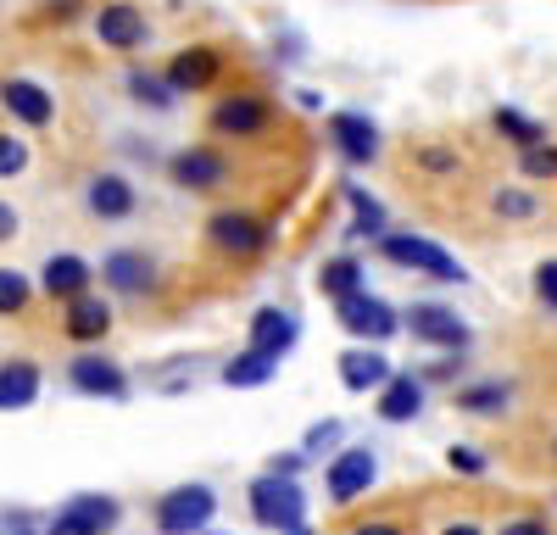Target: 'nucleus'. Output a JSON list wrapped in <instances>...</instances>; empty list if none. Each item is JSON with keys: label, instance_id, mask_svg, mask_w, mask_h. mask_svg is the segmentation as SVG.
Returning a JSON list of instances; mask_svg holds the SVG:
<instances>
[{"label": "nucleus", "instance_id": "1", "mask_svg": "<svg viewBox=\"0 0 557 535\" xmlns=\"http://www.w3.org/2000/svg\"><path fill=\"white\" fill-rule=\"evenodd\" d=\"M374 251H380L391 268H401V274H424V279H435V285H469V268H462L441 240H430V235L396 229V235H380Z\"/></svg>", "mask_w": 557, "mask_h": 535}, {"label": "nucleus", "instance_id": "2", "mask_svg": "<svg viewBox=\"0 0 557 535\" xmlns=\"http://www.w3.org/2000/svg\"><path fill=\"white\" fill-rule=\"evenodd\" d=\"M207 246L218 257H235V262H257L273 251V223L251 207H218L207 217Z\"/></svg>", "mask_w": 557, "mask_h": 535}, {"label": "nucleus", "instance_id": "3", "mask_svg": "<svg viewBox=\"0 0 557 535\" xmlns=\"http://www.w3.org/2000/svg\"><path fill=\"white\" fill-rule=\"evenodd\" d=\"M212 519H218V490H212L207 480L168 485L162 497L151 502V524H157V535H207Z\"/></svg>", "mask_w": 557, "mask_h": 535}, {"label": "nucleus", "instance_id": "4", "mask_svg": "<svg viewBox=\"0 0 557 535\" xmlns=\"http://www.w3.org/2000/svg\"><path fill=\"white\" fill-rule=\"evenodd\" d=\"M401 329L418 340V346H430V351H441V357H462L474 346V329H469V319L451 307V301H412L407 312H401Z\"/></svg>", "mask_w": 557, "mask_h": 535}, {"label": "nucleus", "instance_id": "5", "mask_svg": "<svg viewBox=\"0 0 557 535\" xmlns=\"http://www.w3.org/2000/svg\"><path fill=\"white\" fill-rule=\"evenodd\" d=\"M246 508L262 530L285 535V530H301L307 524V490L301 480H278V474H257L246 485Z\"/></svg>", "mask_w": 557, "mask_h": 535}, {"label": "nucleus", "instance_id": "6", "mask_svg": "<svg viewBox=\"0 0 557 535\" xmlns=\"http://www.w3.org/2000/svg\"><path fill=\"white\" fill-rule=\"evenodd\" d=\"M101 285L107 296H123V301H151L162 290V262L146 246H117L101 257Z\"/></svg>", "mask_w": 557, "mask_h": 535}, {"label": "nucleus", "instance_id": "7", "mask_svg": "<svg viewBox=\"0 0 557 535\" xmlns=\"http://www.w3.org/2000/svg\"><path fill=\"white\" fill-rule=\"evenodd\" d=\"M335 319H341V329H346L357 346H391V340L401 335L396 301H385V296H374V290H357V296L335 301Z\"/></svg>", "mask_w": 557, "mask_h": 535}, {"label": "nucleus", "instance_id": "8", "mask_svg": "<svg viewBox=\"0 0 557 535\" xmlns=\"http://www.w3.org/2000/svg\"><path fill=\"white\" fill-rule=\"evenodd\" d=\"M374 480H380V458L368 452V446H341V452L323 463V497H330V508H351L374 490Z\"/></svg>", "mask_w": 557, "mask_h": 535}, {"label": "nucleus", "instance_id": "9", "mask_svg": "<svg viewBox=\"0 0 557 535\" xmlns=\"http://www.w3.org/2000/svg\"><path fill=\"white\" fill-rule=\"evenodd\" d=\"M117 524H123V502L112 490H78V497H67L57 508L45 535H112Z\"/></svg>", "mask_w": 557, "mask_h": 535}, {"label": "nucleus", "instance_id": "10", "mask_svg": "<svg viewBox=\"0 0 557 535\" xmlns=\"http://www.w3.org/2000/svg\"><path fill=\"white\" fill-rule=\"evenodd\" d=\"M212 134L218 140H262V134L273 128V101L268 96H251V89H240V96H223L212 107Z\"/></svg>", "mask_w": 557, "mask_h": 535}, {"label": "nucleus", "instance_id": "11", "mask_svg": "<svg viewBox=\"0 0 557 535\" xmlns=\"http://www.w3.org/2000/svg\"><path fill=\"white\" fill-rule=\"evenodd\" d=\"M67 385L89 401H128V369L107 351H78L67 363Z\"/></svg>", "mask_w": 557, "mask_h": 535}, {"label": "nucleus", "instance_id": "12", "mask_svg": "<svg viewBox=\"0 0 557 535\" xmlns=\"http://www.w3.org/2000/svg\"><path fill=\"white\" fill-rule=\"evenodd\" d=\"M168 178L190 196H212V190L228 185V157L218 146H184V151L168 157Z\"/></svg>", "mask_w": 557, "mask_h": 535}, {"label": "nucleus", "instance_id": "13", "mask_svg": "<svg viewBox=\"0 0 557 535\" xmlns=\"http://www.w3.org/2000/svg\"><path fill=\"white\" fill-rule=\"evenodd\" d=\"M330 146L341 151L346 167H374L380 162V123L368 112H330Z\"/></svg>", "mask_w": 557, "mask_h": 535}, {"label": "nucleus", "instance_id": "14", "mask_svg": "<svg viewBox=\"0 0 557 535\" xmlns=\"http://www.w3.org/2000/svg\"><path fill=\"white\" fill-rule=\"evenodd\" d=\"M296 340H301L296 312H285V307H257V312H251V324H246V351L268 357V363H285Z\"/></svg>", "mask_w": 557, "mask_h": 535}, {"label": "nucleus", "instance_id": "15", "mask_svg": "<svg viewBox=\"0 0 557 535\" xmlns=\"http://www.w3.org/2000/svg\"><path fill=\"white\" fill-rule=\"evenodd\" d=\"M112 324H117V307L107 296H96V290L62 307V335L73 346H84V351H101V340L112 335Z\"/></svg>", "mask_w": 557, "mask_h": 535}, {"label": "nucleus", "instance_id": "16", "mask_svg": "<svg viewBox=\"0 0 557 535\" xmlns=\"http://www.w3.org/2000/svg\"><path fill=\"white\" fill-rule=\"evenodd\" d=\"M39 290H45V301L67 307V301L96 290V268H89V257H78V251H51L45 268H39Z\"/></svg>", "mask_w": 557, "mask_h": 535}, {"label": "nucleus", "instance_id": "17", "mask_svg": "<svg viewBox=\"0 0 557 535\" xmlns=\"http://www.w3.org/2000/svg\"><path fill=\"white\" fill-rule=\"evenodd\" d=\"M89 28H96V39L107 45V51H139V45L151 39V23H146V12H139V7H128V0H107V7H96Z\"/></svg>", "mask_w": 557, "mask_h": 535}, {"label": "nucleus", "instance_id": "18", "mask_svg": "<svg viewBox=\"0 0 557 535\" xmlns=\"http://www.w3.org/2000/svg\"><path fill=\"white\" fill-rule=\"evenodd\" d=\"M84 212L96 217V223H123V217L139 212V190L128 185L123 173H96L84 185Z\"/></svg>", "mask_w": 557, "mask_h": 535}, {"label": "nucleus", "instance_id": "19", "mask_svg": "<svg viewBox=\"0 0 557 535\" xmlns=\"http://www.w3.org/2000/svg\"><path fill=\"white\" fill-rule=\"evenodd\" d=\"M335 374H341V385H346L351 396H380L396 369H391V357H385L380 346H346L341 363H335Z\"/></svg>", "mask_w": 557, "mask_h": 535}, {"label": "nucleus", "instance_id": "20", "mask_svg": "<svg viewBox=\"0 0 557 535\" xmlns=\"http://www.w3.org/2000/svg\"><path fill=\"white\" fill-rule=\"evenodd\" d=\"M0 107H7L12 123H23V128H51L57 123V96L45 84H34V78H7L0 84Z\"/></svg>", "mask_w": 557, "mask_h": 535}, {"label": "nucleus", "instance_id": "21", "mask_svg": "<svg viewBox=\"0 0 557 535\" xmlns=\"http://www.w3.org/2000/svg\"><path fill=\"white\" fill-rule=\"evenodd\" d=\"M173 84V96H201V89H212L223 78V57L212 51V45H190V51H178L162 73Z\"/></svg>", "mask_w": 557, "mask_h": 535}, {"label": "nucleus", "instance_id": "22", "mask_svg": "<svg viewBox=\"0 0 557 535\" xmlns=\"http://www.w3.org/2000/svg\"><path fill=\"white\" fill-rule=\"evenodd\" d=\"M424 401H430V385L418 380L412 369L407 374H391L385 390L374 396V419L380 424H412L418 413H424Z\"/></svg>", "mask_w": 557, "mask_h": 535}, {"label": "nucleus", "instance_id": "23", "mask_svg": "<svg viewBox=\"0 0 557 535\" xmlns=\"http://www.w3.org/2000/svg\"><path fill=\"white\" fill-rule=\"evenodd\" d=\"M513 396H519L513 380H462L451 390V408L469 413V419H502L507 408H513Z\"/></svg>", "mask_w": 557, "mask_h": 535}, {"label": "nucleus", "instance_id": "24", "mask_svg": "<svg viewBox=\"0 0 557 535\" xmlns=\"http://www.w3.org/2000/svg\"><path fill=\"white\" fill-rule=\"evenodd\" d=\"M39 390H45V374H39L34 357H7V363H0V413L34 408Z\"/></svg>", "mask_w": 557, "mask_h": 535}, {"label": "nucleus", "instance_id": "25", "mask_svg": "<svg viewBox=\"0 0 557 535\" xmlns=\"http://www.w3.org/2000/svg\"><path fill=\"white\" fill-rule=\"evenodd\" d=\"M318 290H323V301H346V296L368 290V268H362V257H351V251L323 257V268H318Z\"/></svg>", "mask_w": 557, "mask_h": 535}, {"label": "nucleus", "instance_id": "26", "mask_svg": "<svg viewBox=\"0 0 557 535\" xmlns=\"http://www.w3.org/2000/svg\"><path fill=\"white\" fill-rule=\"evenodd\" d=\"M273 374H278V363H268V357H257V351L240 346V351L218 369V385H223V390H262Z\"/></svg>", "mask_w": 557, "mask_h": 535}, {"label": "nucleus", "instance_id": "27", "mask_svg": "<svg viewBox=\"0 0 557 535\" xmlns=\"http://www.w3.org/2000/svg\"><path fill=\"white\" fill-rule=\"evenodd\" d=\"M491 128L502 134V140H513L519 151H535V146H546V140H552L546 123H541V117H530V112H519V107H496V112H491Z\"/></svg>", "mask_w": 557, "mask_h": 535}, {"label": "nucleus", "instance_id": "28", "mask_svg": "<svg viewBox=\"0 0 557 535\" xmlns=\"http://www.w3.org/2000/svg\"><path fill=\"white\" fill-rule=\"evenodd\" d=\"M346 201H351V240H380V235H391V229H385L391 212H385L380 196H368L362 185H346Z\"/></svg>", "mask_w": 557, "mask_h": 535}, {"label": "nucleus", "instance_id": "29", "mask_svg": "<svg viewBox=\"0 0 557 535\" xmlns=\"http://www.w3.org/2000/svg\"><path fill=\"white\" fill-rule=\"evenodd\" d=\"M123 89H128V101H139V107H151V112H168L178 96H173V84L162 78V73H146V67H134V73H123Z\"/></svg>", "mask_w": 557, "mask_h": 535}, {"label": "nucleus", "instance_id": "30", "mask_svg": "<svg viewBox=\"0 0 557 535\" xmlns=\"http://www.w3.org/2000/svg\"><path fill=\"white\" fill-rule=\"evenodd\" d=\"M34 279L17 274V268H0V319H23V312L34 307Z\"/></svg>", "mask_w": 557, "mask_h": 535}, {"label": "nucleus", "instance_id": "31", "mask_svg": "<svg viewBox=\"0 0 557 535\" xmlns=\"http://www.w3.org/2000/svg\"><path fill=\"white\" fill-rule=\"evenodd\" d=\"M491 212L507 217V223H530V217L541 212V196H535V190H519V185H502V190L491 196Z\"/></svg>", "mask_w": 557, "mask_h": 535}, {"label": "nucleus", "instance_id": "32", "mask_svg": "<svg viewBox=\"0 0 557 535\" xmlns=\"http://www.w3.org/2000/svg\"><path fill=\"white\" fill-rule=\"evenodd\" d=\"M341 435H346V424H341V419H318V424L301 435V458H307V463L335 458V452H341Z\"/></svg>", "mask_w": 557, "mask_h": 535}, {"label": "nucleus", "instance_id": "33", "mask_svg": "<svg viewBox=\"0 0 557 535\" xmlns=\"http://www.w3.org/2000/svg\"><path fill=\"white\" fill-rule=\"evenodd\" d=\"M519 173L530 178V185H557V146L546 140V146H535V151H519Z\"/></svg>", "mask_w": 557, "mask_h": 535}, {"label": "nucleus", "instance_id": "34", "mask_svg": "<svg viewBox=\"0 0 557 535\" xmlns=\"http://www.w3.org/2000/svg\"><path fill=\"white\" fill-rule=\"evenodd\" d=\"M446 469H451L457 480H485L491 458L480 452V446H446Z\"/></svg>", "mask_w": 557, "mask_h": 535}, {"label": "nucleus", "instance_id": "35", "mask_svg": "<svg viewBox=\"0 0 557 535\" xmlns=\"http://www.w3.org/2000/svg\"><path fill=\"white\" fill-rule=\"evenodd\" d=\"M530 290H535V307H541V312H552V319H557V257L535 262V274H530Z\"/></svg>", "mask_w": 557, "mask_h": 535}, {"label": "nucleus", "instance_id": "36", "mask_svg": "<svg viewBox=\"0 0 557 535\" xmlns=\"http://www.w3.org/2000/svg\"><path fill=\"white\" fill-rule=\"evenodd\" d=\"M17 173H28V140L0 128V178H17Z\"/></svg>", "mask_w": 557, "mask_h": 535}, {"label": "nucleus", "instance_id": "37", "mask_svg": "<svg viewBox=\"0 0 557 535\" xmlns=\"http://www.w3.org/2000/svg\"><path fill=\"white\" fill-rule=\"evenodd\" d=\"M424 385H462V357H435V363L424 369H412Z\"/></svg>", "mask_w": 557, "mask_h": 535}, {"label": "nucleus", "instance_id": "38", "mask_svg": "<svg viewBox=\"0 0 557 535\" xmlns=\"http://www.w3.org/2000/svg\"><path fill=\"white\" fill-rule=\"evenodd\" d=\"M418 167L435 173V178H446V173H457V167H462V157H457L451 146H424V151H418Z\"/></svg>", "mask_w": 557, "mask_h": 535}, {"label": "nucleus", "instance_id": "39", "mask_svg": "<svg viewBox=\"0 0 557 535\" xmlns=\"http://www.w3.org/2000/svg\"><path fill=\"white\" fill-rule=\"evenodd\" d=\"M496 535H552V519L546 513H513V519H502Z\"/></svg>", "mask_w": 557, "mask_h": 535}, {"label": "nucleus", "instance_id": "40", "mask_svg": "<svg viewBox=\"0 0 557 535\" xmlns=\"http://www.w3.org/2000/svg\"><path fill=\"white\" fill-rule=\"evenodd\" d=\"M346 535H412V530H407L401 519H385V513H380V519H357Z\"/></svg>", "mask_w": 557, "mask_h": 535}, {"label": "nucleus", "instance_id": "41", "mask_svg": "<svg viewBox=\"0 0 557 535\" xmlns=\"http://www.w3.org/2000/svg\"><path fill=\"white\" fill-rule=\"evenodd\" d=\"M301 469H307V458H301V452H273L262 474H278V480H301Z\"/></svg>", "mask_w": 557, "mask_h": 535}, {"label": "nucleus", "instance_id": "42", "mask_svg": "<svg viewBox=\"0 0 557 535\" xmlns=\"http://www.w3.org/2000/svg\"><path fill=\"white\" fill-rule=\"evenodd\" d=\"M17 229H23L17 207H12V201H0V246H7V240H17Z\"/></svg>", "mask_w": 557, "mask_h": 535}, {"label": "nucleus", "instance_id": "43", "mask_svg": "<svg viewBox=\"0 0 557 535\" xmlns=\"http://www.w3.org/2000/svg\"><path fill=\"white\" fill-rule=\"evenodd\" d=\"M441 535H485V524H480V519H446Z\"/></svg>", "mask_w": 557, "mask_h": 535}, {"label": "nucleus", "instance_id": "44", "mask_svg": "<svg viewBox=\"0 0 557 535\" xmlns=\"http://www.w3.org/2000/svg\"><path fill=\"white\" fill-rule=\"evenodd\" d=\"M296 101H301L307 112H318V107H323V96H318V89H296Z\"/></svg>", "mask_w": 557, "mask_h": 535}, {"label": "nucleus", "instance_id": "45", "mask_svg": "<svg viewBox=\"0 0 557 535\" xmlns=\"http://www.w3.org/2000/svg\"><path fill=\"white\" fill-rule=\"evenodd\" d=\"M285 535H312V524H301V530H285Z\"/></svg>", "mask_w": 557, "mask_h": 535}, {"label": "nucleus", "instance_id": "46", "mask_svg": "<svg viewBox=\"0 0 557 535\" xmlns=\"http://www.w3.org/2000/svg\"><path fill=\"white\" fill-rule=\"evenodd\" d=\"M12 535H45V530H12Z\"/></svg>", "mask_w": 557, "mask_h": 535}, {"label": "nucleus", "instance_id": "47", "mask_svg": "<svg viewBox=\"0 0 557 535\" xmlns=\"http://www.w3.org/2000/svg\"><path fill=\"white\" fill-rule=\"evenodd\" d=\"M552 463H557V435H552Z\"/></svg>", "mask_w": 557, "mask_h": 535}]
</instances>
